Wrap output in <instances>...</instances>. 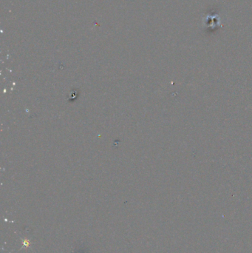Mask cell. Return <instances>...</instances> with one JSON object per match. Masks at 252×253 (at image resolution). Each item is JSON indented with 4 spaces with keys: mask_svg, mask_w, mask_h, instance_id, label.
<instances>
[{
    "mask_svg": "<svg viewBox=\"0 0 252 253\" xmlns=\"http://www.w3.org/2000/svg\"><path fill=\"white\" fill-rule=\"evenodd\" d=\"M23 244H24V245L26 246V247H28V246L30 245V241H29V240H23Z\"/></svg>",
    "mask_w": 252,
    "mask_h": 253,
    "instance_id": "1",
    "label": "cell"
}]
</instances>
